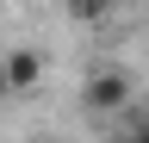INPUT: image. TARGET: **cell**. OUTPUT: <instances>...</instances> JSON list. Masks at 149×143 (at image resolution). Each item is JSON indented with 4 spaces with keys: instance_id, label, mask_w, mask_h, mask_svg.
<instances>
[{
    "instance_id": "5",
    "label": "cell",
    "mask_w": 149,
    "mask_h": 143,
    "mask_svg": "<svg viewBox=\"0 0 149 143\" xmlns=\"http://www.w3.org/2000/svg\"><path fill=\"white\" fill-rule=\"evenodd\" d=\"M6 93H13V87H6V75H0V100H6Z\"/></svg>"
},
{
    "instance_id": "3",
    "label": "cell",
    "mask_w": 149,
    "mask_h": 143,
    "mask_svg": "<svg viewBox=\"0 0 149 143\" xmlns=\"http://www.w3.org/2000/svg\"><path fill=\"white\" fill-rule=\"evenodd\" d=\"M118 13V0H62V19L68 25H106Z\"/></svg>"
},
{
    "instance_id": "4",
    "label": "cell",
    "mask_w": 149,
    "mask_h": 143,
    "mask_svg": "<svg viewBox=\"0 0 149 143\" xmlns=\"http://www.w3.org/2000/svg\"><path fill=\"white\" fill-rule=\"evenodd\" d=\"M118 118H124V143H149V106H137V100H130Z\"/></svg>"
},
{
    "instance_id": "2",
    "label": "cell",
    "mask_w": 149,
    "mask_h": 143,
    "mask_svg": "<svg viewBox=\"0 0 149 143\" xmlns=\"http://www.w3.org/2000/svg\"><path fill=\"white\" fill-rule=\"evenodd\" d=\"M0 75H6V87H13V93H31V87L44 81V50H31V44L6 50V56H0Z\"/></svg>"
},
{
    "instance_id": "1",
    "label": "cell",
    "mask_w": 149,
    "mask_h": 143,
    "mask_svg": "<svg viewBox=\"0 0 149 143\" xmlns=\"http://www.w3.org/2000/svg\"><path fill=\"white\" fill-rule=\"evenodd\" d=\"M130 100H137V87H130L124 68H93V75L81 81V106H87V112H100V118H118Z\"/></svg>"
},
{
    "instance_id": "6",
    "label": "cell",
    "mask_w": 149,
    "mask_h": 143,
    "mask_svg": "<svg viewBox=\"0 0 149 143\" xmlns=\"http://www.w3.org/2000/svg\"><path fill=\"white\" fill-rule=\"evenodd\" d=\"M31 143H62V137H31Z\"/></svg>"
}]
</instances>
